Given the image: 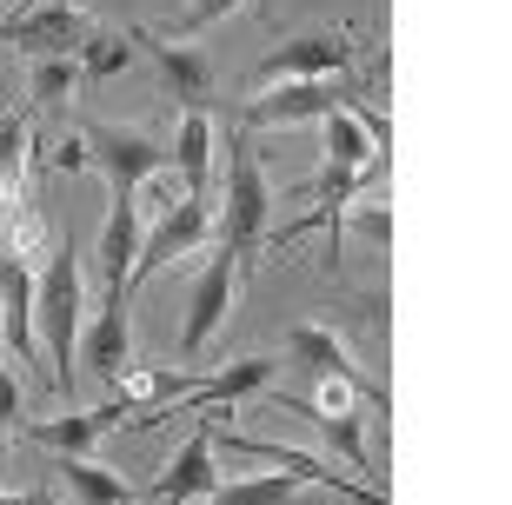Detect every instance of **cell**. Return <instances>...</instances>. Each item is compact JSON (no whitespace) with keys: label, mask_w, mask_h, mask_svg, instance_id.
Wrapping results in <instances>:
<instances>
[{"label":"cell","mask_w":512,"mask_h":505,"mask_svg":"<svg viewBox=\"0 0 512 505\" xmlns=\"http://www.w3.org/2000/svg\"><path fill=\"white\" fill-rule=\"evenodd\" d=\"M346 67H353V34H300V40H280L253 67V80L260 87H273V80H326V74H346Z\"/></svg>","instance_id":"9"},{"label":"cell","mask_w":512,"mask_h":505,"mask_svg":"<svg viewBox=\"0 0 512 505\" xmlns=\"http://www.w3.org/2000/svg\"><path fill=\"white\" fill-rule=\"evenodd\" d=\"M247 0H187L180 7V20H173V34L167 40H187V34H207V27H220L227 14H240Z\"/></svg>","instance_id":"26"},{"label":"cell","mask_w":512,"mask_h":505,"mask_svg":"<svg viewBox=\"0 0 512 505\" xmlns=\"http://www.w3.org/2000/svg\"><path fill=\"white\" fill-rule=\"evenodd\" d=\"M213 446H227V452H247V459H273L280 472H293V479H313V486L340 492V499H353V505H386V492H380V486H360V479H346V472L320 466V459H306V452L280 446V439H247V432H213Z\"/></svg>","instance_id":"10"},{"label":"cell","mask_w":512,"mask_h":505,"mask_svg":"<svg viewBox=\"0 0 512 505\" xmlns=\"http://www.w3.org/2000/svg\"><path fill=\"white\" fill-rule=\"evenodd\" d=\"M0 366H7V339H0Z\"/></svg>","instance_id":"33"},{"label":"cell","mask_w":512,"mask_h":505,"mask_svg":"<svg viewBox=\"0 0 512 505\" xmlns=\"http://www.w3.org/2000/svg\"><path fill=\"white\" fill-rule=\"evenodd\" d=\"M74 359H87V373H94V379L120 386V373L133 366V313H127V293H107V306L80 326V353Z\"/></svg>","instance_id":"11"},{"label":"cell","mask_w":512,"mask_h":505,"mask_svg":"<svg viewBox=\"0 0 512 505\" xmlns=\"http://www.w3.org/2000/svg\"><path fill=\"white\" fill-rule=\"evenodd\" d=\"M266 226H273V187H266V173H260L253 140L233 133L227 140V206H220L213 233H220V246H227L233 260H247L253 246L266 240Z\"/></svg>","instance_id":"2"},{"label":"cell","mask_w":512,"mask_h":505,"mask_svg":"<svg viewBox=\"0 0 512 505\" xmlns=\"http://www.w3.org/2000/svg\"><path fill=\"white\" fill-rule=\"evenodd\" d=\"M133 253H140V213H133V193H114L107 233H100V280H107V293H127Z\"/></svg>","instance_id":"17"},{"label":"cell","mask_w":512,"mask_h":505,"mask_svg":"<svg viewBox=\"0 0 512 505\" xmlns=\"http://www.w3.org/2000/svg\"><path fill=\"white\" fill-rule=\"evenodd\" d=\"M74 87H80V60H34V100L40 107H60Z\"/></svg>","instance_id":"24"},{"label":"cell","mask_w":512,"mask_h":505,"mask_svg":"<svg viewBox=\"0 0 512 505\" xmlns=\"http://www.w3.org/2000/svg\"><path fill=\"white\" fill-rule=\"evenodd\" d=\"M60 479H67V492H74L80 505H133V486L120 479V472H107V466H94V459H67L60 452Z\"/></svg>","instance_id":"21"},{"label":"cell","mask_w":512,"mask_h":505,"mask_svg":"<svg viewBox=\"0 0 512 505\" xmlns=\"http://www.w3.org/2000/svg\"><path fill=\"white\" fill-rule=\"evenodd\" d=\"M20 7H40V0H14V14H20Z\"/></svg>","instance_id":"32"},{"label":"cell","mask_w":512,"mask_h":505,"mask_svg":"<svg viewBox=\"0 0 512 505\" xmlns=\"http://www.w3.org/2000/svg\"><path fill=\"white\" fill-rule=\"evenodd\" d=\"M0 505H40L34 492H0Z\"/></svg>","instance_id":"30"},{"label":"cell","mask_w":512,"mask_h":505,"mask_svg":"<svg viewBox=\"0 0 512 505\" xmlns=\"http://www.w3.org/2000/svg\"><path fill=\"white\" fill-rule=\"evenodd\" d=\"M213 486H220V472H213V426H200L187 446H180L173 472L153 479V499H160V505H187V499H207Z\"/></svg>","instance_id":"16"},{"label":"cell","mask_w":512,"mask_h":505,"mask_svg":"<svg viewBox=\"0 0 512 505\" xmlns=\"http://www.w3.org/2000/svg\"><path fill=\"white\" fill-rule=\"evenodd\" d=\"M87 273H80L74 246H54L34 273V346L47 353V386L74 393V353H80V326H87Z\"/></svg>","instance_id":"1"},{"label":"cell","mask_w":512,"mask_h":505,"mask_svg":"<svg viewBox=\"0 0 512 505\" xmlns=\"http://www.w3.org/2000/svg\"><path fill=\"white\" fill-rule=\"evenodd\" d=\"M233 293H240V260L220 246L207 260V273H200V286H193L187 319H180V366H200V353L213 346V333H220L227 313H233Z\"/></svg>","instance_id":"5"},{"label":"cell","mask_w":512,"mask_h":505,"mask_svg":"<svg viewBox=\"0 0 512 505\" xmlns=\"http://www.w3.org/2000/svg\"><path fill=\"white\" fill-rule=\"evenodd\" d=\"M320 153L333 167H353V173H386V153L366 140V127L353 120V107H333L320 120Z\"/></svg>","instance_id":"18"},{"label":"cell","mask_w":512,"mask_h":505,"mask_svg":"<svg viewBox=\"0 0 512 505\" xmlns=\"http://www.w3.org/2000/svg\"><path fill=\"white\" fill-rule=\"evenodd\" d=\"M180 200H193V193L180 187V173H173V167H153L147 180L133 187V213H140V226H147V220H160V213H173Z\"/></svg>","instance_id":"23"},{"label":"cell","mask_w":512,"mask_h":505,"mask_svg":"<svg viewBox=\"0 0 512 505\" xmlns=\"http://www.w3.org/2000/svg\"><path fill=\"white\" fill-rule=\"evenodd\" d=\"M280 412H306V419L326 432V446H340L346 466H366V426H360V406L326 412V406H313V399H280Z\"/></svg>","instance_id":"19"},{"label":"cell","mask_w":512,"mask_h":505,"mask_svg":"<svg viewBox=\"0 0 512 505\" xmlns=\"http://www.w3.org/2000/svg\"><path fill=\"white\" fill-rule=\"evenodd\" d=\"M286 366H306V373H320V379H353L366 399H386V386L360 373L353 346H346L333 326H293V333H286Z\"/></svg>","instance_id":"12"},{"label":"cell","mask_w":512,"mask_h":505,"mask_svg":"<svg viewBox=\"0 0 512 505\" xmlns=\"http://www.w3.org/2000/svg\"><path fill=\"white\" fill-rule=\"evenodd\" d=\"M286 359H266V353H247V359H233L227 373H207V379H193V393H180L173 406H160V412H140V426H160V419H200V412H213V406H233V399H253V393H266L273 386V373H280Z\"/></svg>","instance_id":"6"},{"label":"cell","mask_w":512,"mask_h":505,"mask_svg":"<svg viewBox=\"0 0 512 505\" xmlns=\"http://www.w3.org/2000/svg\"><path fill=\"white\" fill-rule=\"evenodd\" d=\"M20 419V379H14V366H0V426H14Z\"/></svg>","instance_id":"29"},{"label":"cell","mask_w":512,"mask_h":505,"mask_svg":"<svg viewBox=\"0 0 512 505\" xmlns=\"http://www.w3.org/2000/svg\"><path fill=\"white\" fill-rule=\"evenodd\" d=\"M94 167L107 173V193H133L153 167H167V140H153L147 127H87L80 133Z\"/></svg>","instance_id":"8"},{"label":"cell","mask_w":512,"mask_h":505,"mask_svg":"<svg viewBox=\"0 0 512 505\" xmlns=\"http://www.w3.org/2000/svg\"><path fill=\"white\" fill-rule=\"evenodd\" d=\"M120 412H133L127 399H107V406H87V412H60V419H34L27 439L47 452H67V459H87V446L120 426Z\"/></svg>","instance_id":"13"},{"label":"cell","mask_w":512,"mask_h":505,"mask_svg":"<svg viewBox=\"0 0 512 505\" xmlns=\"http://www.w3.org/2000/svg\"><path fill=\"white\" fill-rule=\"evenodd\" d=\"M0 459H7V426H0Z\"/></svg>","instance_id":"31"},{"label":"cell","mask_w":512,"mask_h":505,"mask_svg":"<svg viewBox=\"0 0 512 505\" xmlns=\"http://www.w3.org/2000/svg\"><path fill=\"white\" fill-rule=\"evenodd\" d=\"M133 47H147V54L160 60V74H167V87H173L180 107H207L213 60L200 54V47H187V40H160V34H133Z\"/></svg>","instance_id":"14"},{"label":"cell","mask_w":512,"mask_h":505,"mask_svg":"<svg viewBox=\"0 0 512 505\" xmlns=\"http://www.w3.org/2000/svg\"><path fill=\"white\" fill-rule=\"evenodd\" d=\"M133 34H114V27H94V34L80 40V87H100V80H114V74H127L133 67Z\"/></svg>","instance_id":"20"},{"label":"cell","mask_w":512,"mask_h":505,"mask_svg":"<svg viewBox=\"0 0 512 505\" xmlns=\"http://www.w3.org/2000/svg\"><path fill=\"white\" fill-rule=\"evenodd\" d=\"M360 87L340 74L326 80H280V94H253L247 100V120L253 127H300V120H326L333 107H353Z\"/></svg>","instance_id":"7"},{"label":"cell","mask_w":512,"mask_h":505,"mask_svg":"<svg viewBox=\"0 0 512 505\" xmlns=\"http://www.w3.org/2000/svg\"><path fill=\"white\" fill-rule=\"evenodd\" d=\"M87 34H94V20L80 0H40V7H20L0 20V40H14L27 60H74Z\"/></svg>","instance_id":"4"},{"label":"cell","mask_w":512,"mask_h":505,"mask_svg":"<svg viewBox=\"0 0 512 505\" xmlns=\"http://www.w3.org/2000/svg\"><path fill=\"white\" fill-rule=\"evenodd\" d=\"M40 505H47V499H40Z\"/></svg>","instance_id":"34"},{"label":"cell","mask_w":512,"mask_h":505,"mask_svg":"<svg viewBox=\"0 0 512 505\" xmlns=\"http://www.w3.org/2000/svg\"><path fill=\"white\" fill-rule=\"evenodd\" d=\"M167 167L180 173V187H187L193 200H207V180H213V120H207V107L180 113V127H173V140H167Z\"/></svg>","instance_id":"15"},{"label":"cell","mask_w":512,"mask_h":505,"mask_svg":"<svg viewBox=\"0 0 512 505\" xmlns=\"http://www.w3.org/2000/svg\"><path fill=\"white\" fill-rule=\"evenodd\" d=\"M300 479L293 472H260V479H233V486H213L207 505H293Z\"/></svg>","instance_id":"22"},{"label":"cell","mask_w":512,"mask_h":505,"mask_svg":"<svg viewBox=\"0 0 512 505\" xmlns=\"http://www.w3.org/2000/svg\"><path fill=\"white\" fill-rule=\"evenodd\" d=\"M207 240H213V206H207V200H180L173 213L147 220V226H140L133 273H127V300L153 280V273H160V266H173V260H187V253H200Z\"/></svg>","instance_id":"3"},{"label":"cell","mask_w":512,"mask_h":505,"mask_svg":"<svg viewBox=\"0 0 512 505\" xmlns=\"http://www.w3.org/2000/svg\"><path fill=\"white\" fill-rule=\"evenodd\" d=\"M353 233H366V240H393V213H386L380 200H353Z\"/></svg>","instance_id":"27"},{"label":"cell","mask_w":512,"mask_h":505,"mask_svg":"<svg viewBox=\"0 0 512 505\" xmlns=\"http://www.w3.org/2000/svg\"><path fill=\"white\" fill-rule=\"evenodd\" d=\"M27 167V113H0V187H14Z\"/></svg>","instance_id":"25"},{"label":"cell","mask_w":512,"mask_h":505,"mask_svg":"<svg viewBox=\"0 0 512 505\" xmlns=\"http://www.w3.org/2000/svg\"><path fill=\"white\" fill-rule=\"evenodd\" d=\"M54 173H94V153H87V140H60Z\"/></svg>","instance_id":"28"}]
</instances>
